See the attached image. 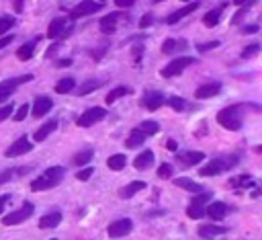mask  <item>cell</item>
I'll list each match as a JSON object with an SVG mask.
<instances>
[{
    "mask_svg": "<svg viewBox=\"0 0 262 240\" xmlns=\"http://www.w3.org/2000/svg\"><path fill=\"white\" fill-rule=\"evenodd\" d=\"M149 25H151V16H149V14H143L141 21H139V27L145 29V27H149Z\"/></svg>",
    "mask_w": 262,
    "mask_h": 240,
    "instance_id": "45",
    "label": "cell"
},
{
    "mask_svg": "<svg viewBox=\"0 0 262 240\" xmlns=\"http://www.w3.org/2000/svg\"><path fill=\"white\" fill-rule=\"evenodd\" d=\"M174 158H176V162H180L182 166H194V164H199V162L205 158V152H192V150L174 152Z\"/></svg>",
    "mask_w": 262,
    "mask_h": 240,
    "instance_id": "13",
    "label": "cell"
},
{
    "mask_svg": "<svg viewBox=\"0 0 262 240\" xmlns=\"http://www.w3.org/2000/svg\"><path fill=\"white\" fill-rule=\"evenodd\" d=\"M219 90H221V82H207L194 90V96L196 98H209V96H215Z\"/></svg>",
    "mask_w": 262,
    "mask_h": 240,
    "instance_id": "23",
    "label": "cell"
},
{
    "mask_svg": "<svg viewBox=\"0 0 262 240\" xmlns=\"http://www.w3.org/2000/svg\"><path fill=\"white\" fill-rule=\"evenodd\" d=\"M115 4H117L119 8H131L135 2H133V0H115Z\"/></svg>",
    "mask_w": 262,
    "mask_h": 240,
    "instance_id": "44",
    "label": "cell"
},
{
    "mask_svg": "<svg viewBox=\"0 0 262 240\" xmlns=\"http://www.w3.org/2000/svg\"><path fill=\"white\" fill-rule=\"evenodd\" d=\"M100 86V82L98 80H86L80 88H74V92L78 94V96H84V94H90V92H94L96 88Z\"/></svg>",
    "mask_w": 262,
    "mask_h": 240,
    "instance_id": "32",
    "label": "cell"
},
{
    "mask_svg": "<svg viewBox=\"0 0 262 240\" xmlns=\"http://www.w3.org/2000/svg\"><path fill=\"white\" fill-rule=\"evenodd\" d=\"M201 6V2H188L186 6H182V8H178V10H174V12H170L168 16H166V23L168 25H176L180 18H184V16H188L190 12H194L196 8Z\"/></svg>",
    "mask_w": 262,
    "mask_h": 240,
    "instance_id": "15",
    "label": "cell"
},
{
    "mask_svg": "<svg viewBox=\"0 0 262 240\" xmlns=\"http://www.w3.org/2000/svg\"><path fill=\"white\" fill-rule=\"evenodd\" d=\"M51 240H55V238H51Z\"/></svg>",
    "mask_w": 262,
    "mask_h": 240,
    "instance_id": "56",
    "label": "cell"
},
{
    "mask_svg": "<svg viewBox=\"0 0 262 240\" xmlns=\"http://www.w3.org/2000/svg\"><path fill=\"white\" fill-rule=\"evenodd\" d=\"M237 160H239L237 154H231V156H219V158L207 162V164L199 170V174H201V176H215V174H221V172L233 168V166L237 164Z\"/></svg>",
    "mask_w": 262,
    "mask_h": 240,
    "instance_id": "3",
    "label": "cell"
},
{
    "mask_svg": "<svg viewBox=\"0 0 262 240\" xmlns=\"http://www.w3.org/2000/svg\"><path fill=\"white\" fill-rule=\"evenodd\" d=\"M186 41H180V39H166L164 43H162V53L164 55H170V53H180V51H184L186 49Z\"/></svg>",
    "mask_w": 262,
    "mask_h": 240,
    "instance_id": "22",
    "label": "cell"
},
{
    "mask_svg": "<svg viewBox=\"0 0 262 240\" xmlns=\"http://www.w3.org/2000/svg\"><path fill=\"white\" fill-rule=\"evenodd\" d=\"M0 183H2V174H0Z\"/></svg>",
    "mask_w": 262,
    "mask_h": 240,
    "instance_id": "55",
    "label": "cell"
},
{
    "mask_svg": "<svg viewBox=\"0 0 262 240\" xmlns=\"http://www.w3.org/2000/svg\"><path fill=\"white\" fill-rule=\"evenodd\" d=\"M190 64H194V57H190V55H180V57L172 59L170 64H166V66L160 70V74H162L164 78H174V76L182 74L184 68H188Z\"/></svg>",
    "mask_w": 262,
    "mask_h": 240,
    "instance_id": "5",
    "label": "cell"
},
{
    "mask_svg": "<svg viewBox=\"0 0 262 240\" xmlns=\"http://www.w3.org/2000/svg\"><path fill=\"white\" fill-rule=\"evenodd\" d=\"M33 211H35V205H33L31 201H23L20 209L10 211V213H6V215L2 217V224H4V226H16V224H23L25 219H29V217L33 215Z\"/></svg>",
    "mask_w": 262,
    "mask_h": 240,
    "instance_id": "4",
    "label": "cell"
},
{
    "mask_svg": "<svg viewBox=\"0 0 262 240\" xmlns=\"http://www.w3.org/2000/svg\"><path fill=\"white\" fill-rule=\"evenodd\" d=\"M172 174H174L172 164H160V168H158V176L160 178H172Z\"/></svg>",
    "mask_w": 262,
    "mask_h": 240,
    "instance_id": "39",
    "label": "cell"
},
{
    "mask_svg": "<svg viewBox=\"0 0 262 240\" xmlns=\"http://www.w3.org/2000/svg\"><path fill=\"white\" fill-rule=\"evenodd\" d=\"M145 187H147V183H145V181H131L129 185H125V187H121V189H119V197H121V199H129V197H133L135 193L143 191Z\"/></svg>",
    "mask_w": 262,
    "mask_h": 240,
    "instance_id": "21",
    "label": "cell"
},
{
    "mask_svg": "<svg viewBox=\"0 0 262 240\" xmlns=\"http://www.w3.org/2000/svg\"><path fill=\"white\" fill-rule=\"evenodd\" d=\"M131 53H133V55H135V59L139 62V57H141V53H143V47H141V45H137V47H133V49H131Z\"/></svg>",
    "mask_w": 262,
    "mask_h": 240,
    "instance_id": "48",
    "label": "cell"
},
{
    "mask_svg": "<svg viewBox=\"0 0 262 240\" xmlns=\"http://www.w3.org/2000/svg\"><path fill=\"white\" fill-rule=\"evenodd\" d=\"M227 6V2H223L219 8H213V10H209V12H205V16H203V25L205 27H215L217 23H219V16H221V10Z\"/></svg>",
    "mask_w": 262,
    "mask_h": 240,
    "instance_id": "29",
    "label": "cell"
},
{
    "mask_svg": "<svg viewBox=\"0 0 262 240\" xmlns=\"http://www.w3.org/2000/svg\"><path fill=\"white\" fill-rule=\"evenodd\" d=\"M55 66H57V68H63V66H72V59H70V57H63V59H57V62H55Z\"/></svg>",
    "mask_w": 262,
    "mask_h": 240,
    "instance_id": "49",
    "label": "cell"
},
{
    "mask_svg": "<svg viewBox=\"0 0 262 240\" xmlns=\"http://www.w3.org/2000/svg\"><path fill=\"white\" fill-rule=\"evenodd\" d=\"M246 10H248V8H242V10H239V12H237V14L233 16V21H231V23H235V25H237V23H239V18H242V14H244Z\"/></svg>",
    "mask_w": 262,
    "mask_h": 240,
    "instance_id": "52",
    "label": "cell"
},
{
    "mask_svg": "<svg viewBox=\"0 0 262 240\" xmlns=\"http://www.w3.org/2000/svg\"><path fill=\"white\" fill-rule=\"evenodd\" d=\"M174 185H176V187H180V189H184V191L196 193V195L203 191V187H201L199 183H194L192 178H188V176H180V178H174Z\"/></svg>",
    "mask_w": 262,
    "mask_h": 240,
    "instance_id": "27",
    "label": "cell"
},
{
    "mask_svg": "<svg viewBox=\"0 0 262 240\" xmlns=\"http://www.w3.org/2000/svg\"><path fill=\"white\" fill-rule=\"evenodd\" d=\"M225 232H227V228L217 226V224H201V226H199V236H201V238H207V240H211V238H215V236H221V234H225Z\"/></svg>",
    "mask_w": 262,
    "mask_h": 240,
    "instance_id": "19",
    "label": "cell"
},
{
    "mask_svg": "<svg viewBox=\"0 0 262 240\" xmlns=\"http://www.w3.org/2000/svg\"><path fill=\"white\" fill-rule=\"evenodd\" d=\"M211 199H213V193H199V195L190 201V205L186 207V215H188L190 219L203 217V215H205V203L211 201Z\"/></svg>",
    "mask_w": 262,
    "mask_h": 240,
    "instance_id": "6",
    "label": "cell"
},
{
    "mask_svg": "<svg viewBox=\"0 0 262 240\" xmlns=\"http://www.w3.org/2000/svg\"><path fill=\"white\" fill-rule=\"evenodd\" d=\"M12 113H14V107H12V105H2V107H0V121L8 119Z\"/></svg>",
    "mask_w": 262,
    "mask_h": 240,
    "instance_id": "42",
    "label": "cell"
},
{
    "mask_svg": "<svg viewBox=\"0 0 262 240\" xmlns=\"http://www.w3.org/2000/svg\"><path fill=\"white\" fill-rule=\"evenodd\" d=\"M92 158H94V152H92L90 148H86V150H82V152H78V154L74 156V164H76V166H86Z\"/></svg>",
    "mask_w": 262,
    "mask_h": 240,
    "instance_id": "33",
    "label": "cell"
},
{
    "mask_svg": "<svg viewBox=\"0 0 262 240\" xmlns=\"http://www.w3.org/2000/svg\"><path fill=\"white\" fill-rule=\"evenodd\" d=\"M104 117H106V109H102V107H92V109L84 111V113L76 119V125H78V127H90V125L102 121Z\"/></svg>",
    "mask_w": 262,
    "mask_h": 240,
    "instance_id": "7",
    "label": "cell"
},
{
    "mask_svg": "<svg viewBox=\"0 0 262 240\" xmlns=\"http://www.w3.org/2000/svg\"><path fill=\"white\" fill-rule=\"evenodd\" d=\"M102 6H104V2H80V4H76V6L70 10L68 18H70V21H76V18H80V16L94 14V12L102 10Z\"/></svg>",
    "mask_w": 262,
    "mask_h": 240,
    "instance_id": "8",
    "label": "cell"
},
{
    "mask_svg": "<svg viewBox=\"0 0 262 240\" xmlns=\"http://www.w3.org/2000/svg\"><path fill=\"white\" fill-rule=\"evenodd\" d=\"M137 129H139V131H143L145 135H156V133L160 131V125H158L156 121H149V119H147V121H143Z\"/></svg>",
    "mask_w": 262,
    "mask_h": 240,
    "instance_id": "36",
    "label": "cell"
},
{
    "mask_svg": "<svg viewBox=\"0 0 262 240\" xmlns=\"http://www.w3.org/2000/svg\"><path fill=\"white\" fill-rule=\"evenodd\" d=\"M29 109H31V107H29L27 103H23V105L14 111V121H25V119H27V115H29Z\"/></svg>",
    "mask_w": 262,
    "mask_h": 240,
    "instance_id": "38",
    "label": "cell"
},
{
    "mask_svg": "<svg viewBox=\"0 0 262 240\" xmlns=\"http://www.w3.org/2000/svg\"><path fill=\"white\" fill-rule=\"evenodd\" d=\"M23 4H25L23 0H14V2H12V8H14V12H23V8H25Z\"/></svg>",
    "mask_w": 262,
    "mask_h": 240,
    "instance_id": "47",
    "label": "cell"
},
{
    "mask_svg": "<svg viewBox=\"0 0 262 240\" xmlns=\"http://www.w3.org/2000/svg\"><path fill=\"white\" fill-rule=\"evenodd\" d=\"M31 150H33L31 139H29L27 135H20L14 144L8 146V150L4 152V156H6V158H16V156H23V154H27V152H31Z\"/></svg>",
    "mask_w": 262,
    "mask_h": 240,
    "instance_id": "11",
    "label": "cell"
},
{
    "mask_svg": "<svg viewBox=\"0 0 262 240\" xmlns=\"http://www.w3.org/2000/svg\"><path fill=\"white\" fill-rule=\"evenodd\" d=\"M55 129H57V119H49V121H45V123L33 133V139H35V142H45L47 135H51Z\"/></svg>",
    "mask_w": 262,
    "mask_h": 240,
    "instance_id": "20",
    "label": "cell"
},
{
    "mask_svg": "<svg viewBox=\"0 0 262 240\" xmlns=\"http://www.w3.org/2000/svg\"><path fill=\"white\" fill-rule=\"evenodd\" d=\"M8 201H10V195H8V193H6V195H2V197H0V213H2V209H4V207H6V203H8Z\"/></svg>",
    "mask_w": 262,
    "mask_h": 240,
    "instance_id": "50",
    "label": "cell"
},
{
    "mask_svg": "<svg viewBox=\"0 0 262 240\" xmlns=\"http://www.w3.org/2000/svg\"><path fill=\"white\" fill-rule=\"evenodd\" d=\"M66 18H53L47 27V37L49 39H57V37H63V31H66Z\"/></svg>",
    "mask_w": 262,
    "mask_h": 240,
    "instance_id": "24",
    "label": "cell"
},
{
    "mask_svg": "<svg viewBox=\"0 0 262 240\" xmlns=\"http://www.w3.org/2000/svg\"><path fill=\"white\" fill-rule=\"evenodd\" d=\"M10 98V94H0V103H6Z\"/></svg>",
    "mask_w": 262,
    "mask_h": 240,
    "instance_id": "54",
    "label": "cell"
},
{
    "mask_svg": "<svg viewBox=\"0 0 262 240\" xmlns=\"http://www.w3.org/2000/svg\"><path fill=\"white\" fill-rule=\"evenodd\" d=\"M39 41H41V35H37V37H33L31 41L23 43V45L16 49V57H18L20 62L31 59V57H33V51H35V47H37V43H39Z\"/></svg>",
    "mask_w": 262,
    "mask_h": 240,
    "instance_id": "18",
    "label": "cell"
},
{
    "mask_svg": "<svg viewBox=\"0 0 262 240\" xmlns=\"http://www.w3.org/2000/svg\"><path fill=\"white\" fill-rule=\"evenodd\" d=\"M61 224V213L59 211H51V213H45L41 219H39V228L47 230V228H55Z\"/></svg>",
    "mask_w": 262,
    "mask_h": 240,
    "instance_id": "28",
    "label": "cell"
},
{
    "mask_svg": "<svg viewBox=\"0 0 262 240\" xmlns=\"http://www.w3.org/2000/svg\"><path fill=\"white\" fill-rule=\"evenodd\" d=\"M164 105H168L170 109H174V111H184L186 109V101L184 98H180V96H170Z\"/></svg>",
    "mask_w": 262,
    "mask_h": 240,
    "instance_id": "37",
    "label": "cell"
},
{
    "mask_svg": "<svg viewBox=\"0 0 262 240\" xmlns=\"http://www.w3.org/2000/svg\"><path fill=\"white\" fill-rule=\"evenodd\" d=\"M66 174V168L63 166H51L47 168L41 176H37L33 183H31V191H47V189H53L61 183Z\"/></svg>",
    "mask_w": 262,
    "mask_h": 240,
    "instance_id": "2",
    "label": "cell"
},
{
    "mask_svg": "<svg viewBox=\"0 0 262 240\" xmlns=\"http://www.w3.org/2000/svg\"><path fill=\"white\" fill-rule=\"evenodd\" d=\"M258 31V25H248V27H242V33H256Z\"/></svg>",
    "mask_w": 262,
    "mask_h": 240,
    "instance_id": "51",
    "label": "cell"
},
{
    "mask_svg": "<svg viewBox=\"0 0 262 240\" xmlns=\"http://www.w3.org/2000/svg\"><path fill=\"white\" fill-rule=\"evenodd\" d=\"M119 18H123V14H119V12H111V14H104V16L100 18V23H98L100 31H102L104 35H111V33H115V29H117V25H119Z\"/></svg>",
    "mask_w": 262,
    "mask_h": 240,
    "instance_id": "16",
    "label": "cell"
},
{
    "mask_svg": "<svg viewBox=\"0 0 262 240\" xmlns=\"http://www.w3.org/2000/svg\"><path fill=\"white\" fill-rule=\"evenodd\" d=\"M29 80H33V74H20V76H16V78L2 80V82H0V94H10V96H12V92H14L20 84H25V82H29Z\"/></svg>",
    "mask_w": 262,
    "mask_h": 240,
    "instance_id": "12",
    "label": "cell"
},
{
    "mask_svg": "<svg viewBox=\"0 0 262 240\" xmlns=\"http://www.w3.org/2000/svg\"><path fill=\"white\" fill-rule=\"evenodd\" d=\"M246 107V103H235V105H229L225 109H221L217 113V123L229 131H237L242 129V123H244V117H242V109Z\"/></svg>",
    "mask_w": 262,
    "mask_h": 240,
    "instance_id": "1",
    "label": "cell"
},
{
    "mask_svg": "<svg viewBox=\"0 0 262 240\" xmlns=\"http://www.w3.org/2000/svg\"><path fill=\"white\" fill-rule=\"evenodd\" d=\"M74 86H76L74 78H61V80L55 84V92H57V94H66V92H72Z\"/></svg>",
    "mask_w": 262,
    "mask_h": 240,
    "instance_id": "34",
    "label": "cell"
},
{
    "mask_svg": "<svg viewBox=\"0 0 262 240\" xmlns=\"http://www.w3.org/2000/svg\"><path fill=\"white\" fill-rule=\"evenodd\" d=\"M51 107H53V101H51L49 96H37V98L33 101V109H29V111L33 113L35 119H39V117L47 115V113L51 111Z\"/></svg>",
    "mask_w": 262,
    "mask_h": 240,
    "instance_id": "14",
    "label": "cell"
},
{
    "mask_svg": "<svg viewBox=\"0 0 262 240\" xmlns=\"http://www.w3.org/2000/svg\"><path fill=\"white\" fill-rule=\"evenodd\" d=\"M258 51H260V45H258V43H252V45H248V47L242 49V57H244V59H246V57H254Z\"/></svg>",
    "mask_w": 262,
    "mask_h": 240,
    "instance_id": "40",
    "label": "cell"
},
{
    "mask_svg": "<svg viewBox=\"0 0 262 240\" xmlns=\"http://www.w3.org/2000/svg\"><path fill=\"white\" fill-rule=\"evenodd\" d=\"M133 92V88L131 86H115L108 94H106V103L111 105V103H115L117 98H121V96H127V94H131Z\"/></svg>",
    "mask_w": 262,
    "mask_h": 240,
    "instance_id": "30",
    "label": "cell"
},
{
    "mask_svg": "<svg viewBox=\"0 0 262 240\" xmlns=\"http://www.w3.org/2000/svg\"><path fill=\"white\" fill-rule=\"evenodd\" d=\"M166 148H168L170 152H176V142H174V139H168V144H166Z\"/></svg>",
    "mask_w": 262,
    "mask_h": 240,
    "instance_id": "53",
    "label": "cell"
},
{
    "mask_svg": "<svg viewBox=\"0 0 262 240\" xmlns=\"http://www.w3.org/2000/svg\"><path fill=\"white\" fill-rule=\"evenodd\" d=\"M131 228H133V222L129 217H119V219H115V222L108 224L106 234L111 238H123V236H127L131 232Z\"/></svg>",
    "mask_w": 262,
    "mask_h": 240,
    "instance_id": "9",
    "label": "cell"
},
{
    "mask_svg": "<svg viewBox=\"0 0 262 240\" xmlns=\"http://www.w3.org/2000/svg\"><path fill=\"white\" fill-rule=\"evenodd\" d=\"M92 172H94V168H92V166H86V168H82V170L76 172V178H78V181H88V178L92 176Z\"/></svg>",
    "mask_w": 262,
    "mask_h": 240,
    "instance_id": "41",
    "label": "cell"
},
{
    "mask_svg": "<svg viewBox=\"0 0 262 240\" xmlns=\"http://www.w3.org/2000/svg\"><path fill=\"white\" fill-rule=\"evenodd\" d=\"M154 164V152L151 150H143L139 156H135V160H133V168H137V170H145L147 166H151Z\"/></svg>",
    "mask_w": 262,
    "mask_h": 240,
    "instance_id": "25",
    "label": "cell"
},
{
    "mask_svg": "<svg viewBox=\"0 0 262 240\" xmlns=\"http://www.w3.org/2000/svg\"><path fill=\"white\" fill-rule=\"evenodd\" d=\"M145 137H147V135H145L143 131H139V129L135 127V129H131L129 137L125 139V148H129V150H133V148H139V146H143Z\"/></svg>",
    "mask_w": 262,
    "mask_h": 240,
    "instance_id": "26",
    "label": "cell"
},
{
    "mask_svg": "<svg viewBox=\"0 0 262 240\" xmlns=\"http://www.w3.org/2000/svg\"><path fill=\"white\" fill-rule=\"evenodd\" d=\"M164 103H166V98H164V94L158 92V90H147V92L139 98L141 109H147V111H156V109H160Z\"/></svg>",
    "mask_w": 262,
    "mask_h": 240,
    "instance_id": "10",
    "label": "cell"
},
{
    "mask_svg": "<svg viewBox=\"0 0 262 240\" xmlns=\"http://www.w3.org/2000/svg\"><path fill=\"white\" fill-rule=\"evenodd\" d=\"M127 164V156L125 154H115V156H108L106 158V166L111 170H123Z\"/></svg>",
    "mask_w": 262,
    "mask_h": 240,
    "instance_id": "31",
    "label": "cell"
},
{
    "mask_svg": "<svg viewBox=\"0 0 262 240\" xmlns=\"http://www.w3.org/2000/svg\"><path fill=\"white\" fill-rule=\"evenodd\" d=\"M227 211H229V207H227V203H223V201H211V205H209V207H205V213H207L213 222L223 219Z\"/></svg>",
    "mask_w": 262,
    "mask_h": 240,
    "instance_id": "17",
    "label": "cell"
},
{
    "mask_svg": "<svg viewBox=\"0 0 262 240\" xmlns=\"http://www.w3.org/2000/svg\"><path fill=\"white\" fill-rule=\"evenodd\" d=\"M14 25H16V18H14V16H10V14H2V16H0V35L8 33Z\"/></svg>",
    "mask_w": 262,
    "mask_h": 240,
    "instance_id": "35",
    "label": "cell"
},
{
    "mask_svg": "<svg viewBox=\"0 0 262 240\" xmlns=\"http://www.w3.org/2000/svg\"><path fill=\"white\" fill-rule=\"evenodd\" d=\"M10 43H12V35L0 37V49H2V47H6V45H10Z\"/></svg>",
    "mask_w": 262,
    "mask_h": 240,
    "instance_id": "46",
    "label": "cell"
},
{
    "mask_svg": "<svg viewBox=\"0 0 262 240\" xmlns=\"http://www.w3.org/2000/svg\"><path fill=\"white\" fill-rule=\"evenodd\" d=\"M217 45H219V41H207V43H199L196 49H199L201 53H205V51H209V49H215Z\"/></svg>",
    "mask_w": 262,
    "mask_h": 240,
    "instance_id": "43",
    "label": "cell"
}]
</instances>
